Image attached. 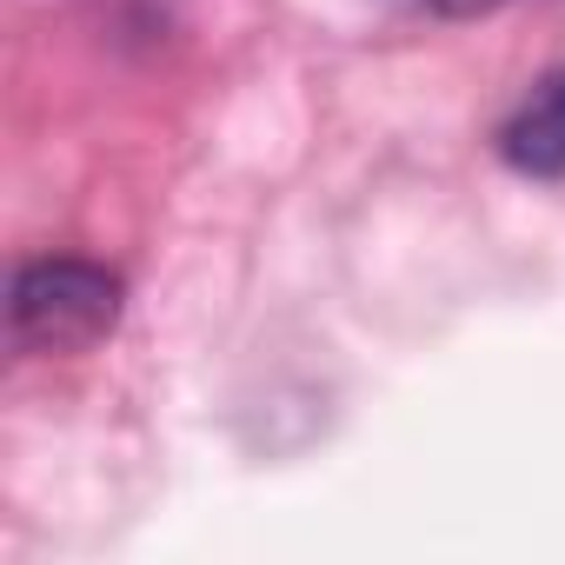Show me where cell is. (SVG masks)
Returning a JSON list of instances; mask_svg holds the SVG:
<instances>
[{"label": "cell", "mask_w": 565, "mask_h": 565, "mask_svg": "<svg viewBox=\"0 0 565 565\" xmlns=\"http://www.w3.org/2000/svg\"><path fill=\"white\" fill-rule=\"evenodd\" d=\"M120 273L94 259H34L14 273L8 294V333L21 353H87L120 327Z\"/></svg>", "instance_id": "1"}, {"label": "cell", "mask_w": 565, "mask_h": 565, "mask_svg": "<svg viewBox=\"0 0 565 565\" xmlns=\"http://www.w3.org/2000/svg\"><path fill=\"white\" fill-rule=\"evenodd\" d=\"M439 14H492V8H505V0H433Z\"/></svg>", "instance_id": "3"}, {"label": "cell", "mask_w": 565, "mask_h": 565, "mask_svg": "<svg viewBox=\"0 0 565 565\" xmlns=\"http://www.w3.org/2000/svg\"><path fill=\"white\" fill-rule=\"evenodd\" d=\"M499 160L525 180H565V67L545 74L499 127Z\"/></svg>", "instance_id": "2"}]
</instances>
